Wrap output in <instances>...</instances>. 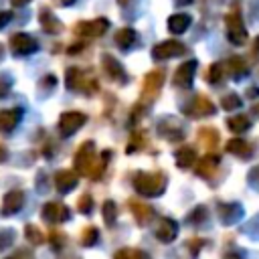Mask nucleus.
Listing matches in <instances>:
<instances>
[{"label": "nucleus", "mask_w": 259, "mask_h": 259, "mask_svg": "<svg viewBox=\"0 0 259 259\" xmlns=\"http://www.w3.org/2000/svg\"><path fill=\"white\" fill-rule=\"evenodd\" d=\"M190 22H192L190 14L176 12V14H172V16L168 18V30L174 32V34H180V32H184V30L190 26Z\"/></svg>", "instance_id": "obj_23"}, {"label": "nucleus", "mask_w": 259, "mask_h": 259, "mask_svg": "<svg viewBox=\"0 0 259 259\" xmlns=\"http://www.w3.org/2000/svg\"><path fill=\"white\" fill-rule=\"evenodd\" d=\"M49 241H51V247H53V249H63L65 243H67V235H65L63 231L53 229L51 235H49Z\"/></svg>", "instance_id": "obj_36"}, {"label": "nucleus", "mask_w": 259, "mask_h": 259, "mask_svg": "<svg viewBox=\"0 0 259 259\" xmlns=\"http://www.w3.org/2000/svg\"><path fill=\"white\" fill-rule=\"evenodd\" d=\"M4 158H6V150H4V148H2V146H0V162H2V160H4Z\"/></svg>", "instance_id": "obj_49"}, {"label": "nucleus", "mask_w": 259, "mask_h": 259, "mask_svg": "<svg viewBox=\"0 0 259 259\" xmlns=\"http://www.w3.org/2000/svg\"><path fill=\"white\" fill-rule=\"evenodd\" d=\"M208 83H212V85H217V83H221L223 81V77H225V65L223 63H212L210 67H208Z\"/></svg>", "instance_id": "obj_31"}, {"label": "nucleus", "mask_w": 259, "mask_h": 259, "mask_svg": "<svg viewBox=\"0 0 259 259\" xmlns=\"http://www.w3.org/2000/svg\"><path fill=\"white\" fill-rule=\"evenodd\" d=\"M93 164H95V148H93V142H83V144L79 146V150L75 152L73 166H75L77 174L89 176Z\"/></svg>", "instance_id": "obj_3"}, {"label": "nucleus", "mask_w": 259, "mask_h": 259, "mask_svg": "<svg viewBox=\"0 0 259 259\" xmlns=\"http://www.w3.org/2000/svg\"><path fill=\"white\" fill-rule=\"evenodd\" d=\"M117 2H119V4H127L130 0H117Z\"/></svg>", "instance_id": "obj_52"}, {"label": "nucleus", "mask_w": 259, "mask_h": 259, "mask_svg": "<svg viewBox=\"0 0 259 259\" xmlns=\"http://www.w3.org/2000/svg\"><path fill=\"white\" fill-rule=\"evenodd\" d=\"M176 235H178V225H176V221L170 219V217H162V219L158 221V227H156V237H158L160 241H164V243H170V241L176 239Z\"/></svg>", "instance_id": "obj_14"}, {"label": "nucleus", "mask_w": 259, "mask_h": 259, "mask_svg": "<svg viewBox=\"0 0 259 259\" xmlns=\"http://www.w3.org/2000/svg\"><path fill=\"white\" fill-rule=\"evenodd\" d=\"M188 247H190L192 255H196V253H198V249L202 247V241H200V239H192V241H188Z\"/></svg>", "instance_id": "obj_44"}, {"label": "nucleus", "mask_w": 259, "mask_h": 259, "mask_svg": "<svg viewBox=\"0 0 259 259\" xmlns=\"http://www.w3.org/2000/svg\"><path fill=\"white\" fill-rule=\"evenodd\" d=\"M225 26H227V36H229L231 42L243 45V42L247 40V28H245V24H243L239 6H235V8L225 16Z\"/></svg>", "instance_id": "obj_2"}, {"label": "nucleus", "mask_w": 259, "mask_h": 259, "mask_svg": "<svg viewBox=\"0 0 259 259\" xmlns=\"http://www.w3.org/2000/svg\"><path fill=\"white\" fill-rule=\"evenodd\" d=\"M174 160H176V166L178 168H190L196 162V150L190 148V146H182V148L176 150Z\"/></svg>", "instance_id": "obj_24"}, {"label": "nucleus", "mask_w": 259, "mask_h": 259, "mask_svg": "<svg viewBox=\"0 0 259 259\" xmlns=\"http://www.w3.org/2000/svg\"><path fill=\"white\" fill-rule=\"evenodd\" d=\"M55 2H59L61 6H69V4H73L75 0H55Z\"/></svg>", "instance_id": "obj_47"}, {"label": "nucleus", "mask_w": 259, "mask_h": 259, "mask_svg": "<svg viewBox=\"0 0 259 259\" xmlns=\"http://www.w3.org/2000/svg\"><path fill=\"white\" fill-rule=\"evenodd\" d=\"M214 103L206 97V95H196L194 99H192V103L186 107V113L190 115V117H202V115H212L214 113Z\"/></svg>", "instance_id": "obj_10"}, {"label": "nucleus", "mask_w": 259, "mask_h": 259, "mask_svg": "<svg viewBox=\"0 0 259 259\" xmlns=\"http://www.w3.org/2000/svg\"><path fill=\"white\" fill-rule=\"evenodd\" d=\"M115 257L117 259H125V257H148L144 251H140V249H121V251H115Z\"/></svg>", "instance_id": "obj_38"}, {"label": "nucleus", "mask_w": 259, "mask_h": 259, "mask_svg": "<svg viewBox=\"0 0 259 259\" xmlns=\"http://www.w3.org/2000/svg\"><path fill=\"white\" fill-rule=\"evenodd\" d=\"M109 28V20L107 18H95V20H81L75 24V32L89 36V38H97L101 36L105 30Z\"/></svg>", "instance_id": "obj_8"}, {"label": "nucleus", "mask_w": 259, "mask_h": 259, "mask_svg": "<svg viewBox=\"0 0 259 259\" xmlns=\"http://www.w3.org/2000/svg\"><path fill=\"white\" fill-rule=\"evenodd\" d=\"M91 208H93V198H91L89 192H83L79 196V200H77V210L83 212V214H87V212H91Z\"/></svg>", "instance_id": "obj_37"}, {"label": "nucleus", "mask_w": 259, "mask_h": 259, "mask_svg": "<svg viewBox=\"0 0 259 259\" xmlns=\"http://www.w3.org/2000/svg\"><path fill=\"white\" fill-rule=\"evenodd\" d=\"M164 85V71L162 69H152L148 71V75L144 77V89H142V99L144 101H152L158 97L160 89Z\"/></svg>", "instance_id": "obj_5"}, {"label": "nucleus", "mask_w": 259, "mask_h": 259, "mask_svg": "<svg viewBox=\"0 0 259 259\" xmlns=\"http://www.w3.org/2000/svg\"><path fill=\"white\" fill-rule=\"evenodd\" d=\"M253 111H255V113H257V115H259V103H257V105H255V107H253Z\"/></svg>", "instance_id": "obj_51"}, {"label": "nucleus", "mask_w": 259, "mask_h": 259, "mask_svg": "<svg viewBox=\"0 0 259 259\" xmlns=\"http://www.w3.org/2000/svg\"><path fill=\"white\" fill-rule=\"evenodd\" d=\"M20 115H22V109L20 107H14V109H4L0 111V132L2 134H8L12 132L18 121H20Z\"/></svg>", "instance_id": "obj_20"}, {"label": "nucleus", "mask_w": 259, "mask_h": 259, "mask_svg": "<svg viewBox=\"0 0 259 259\" xmlns=\"http://www.w3.org/2000/svg\"><path fill=\"white\" fill-rule=\"evenodd\" d=\"M97 237H99V233H97L95 227H85L81 231V245L83 247H89V245H93L97 241Z\"/></svg>", "instance_id": "obj_35"}, {"label": "nucleus", "mask_w": 259, "mask_h": 259, "mask_svg": "<svg viewBox=\"0 0 259 259\" xmlns=\"http://www.w3.org/2000/svg\"><path fill=\"white\" fill-rule=\"evenodd\" d=\"M249 184L259 188V166H253L251 172H249Z\"/></svg>", "instance_id": "obj_43"}, {"label": "nucleus", "mask_w": 259, "mask_h": 259, "mask_svg": "<svg viewBox=\"0 0 259 259\" xmlns=\"http://www.w3.org/2000/svg\"><path fill=\"white\" fill-rule=\"evenodd\" d=\"M198 142H200L204 148L212 150L214 146H219V132H217L214 127H200V130H198Z\"/></svg>", "instance_id": "obj_28"}, {"label": "nucleus", "mask_w": 259, "mask_h": 259, "mask_svg": "<svg viewBox=\"0 0 259 259\" xmlns=\"http://www.w3.org/2000/svg\"><path fill=\"white\" fill-rule=\"evenodd\" d=\"M12 241H14V231L12 229H2L0 231V251L6 249Z\"/></svg>", "instance_id": "obj_39"}, {"label": "nucleus", "mask_w": 259, "mask_h": 259, "mask_svg": "<svg viewBox=\"0 0 259 259\" xmlns=\"http://www.w3.org/2000/svg\"><path fill=\"white\" fill-rule=\"evenodd\" d=\"M36 49H38V42L26 32H16L10 36V51L14 55H32Z\"/></svg>", "instance_id": "obj_9"}, {"label": "nucleus", "mask_w": 259, "mask_h": 259, "mask_svg": "<svg viewBox=\"0 0 259 259\" xmlns=\"http://www.w3.org/2000/svg\"><path fill=\"white\" fill-rule=\"evenodd\" d=\"M158 132H160V136H164L166 140L174 142V140H180V138H182V123H180L176 117H166V119L160 121Z\"/></svg>", "instance_id": "obj_15"}, {"label": "nucleus", "mask_w": 259, "mask_h": 259, "mask_svg": "<svg viewBox=\"0 0 259 259\" xmlns=\"http://www.w3.org/2000/svg\"><path fill=\"white\" fill-rule=\"evenodd\" d=\"M38 22H40L42 30H45V32H49V34H57V32L63 28V24L57 20V16H53V14H51V10H49V8H42V10L38 12Z\"/></svg>", "instance_id": "obj_22"}, {"label": "nucleus", "mask_w": 259, "mask_h": 259, "mask_svg": "<svg viewBox=\"0 0 259 259\" xmlns=\"http://www.w3.org/2000/svg\"><path fill=\"white\" fill-rule=\"evenodd\" d=\"M10 18H12V14H10L8 10H2V12H0V28H2L4 24H8Z\"/></svg>", "instance_id": "obj_45"}, {"label": "nucleus", "mask_w": 259, "mask_h": 259, "mask_svg": "<svg viewBox=\"0 0 259 259\" xmlns=\"http://www.w3.org/2000/svg\"><path fill=\"white\" fill-rule=\"evenodd\" d=\"M10 87H12L10 77H8V75H4V73H0V99H4V97L8 95Z\"/></svg>", "instance_id": "obj_40"}, {"label": "nucleus", "mask_w": 259, "mask_h": 259, "mask_svg": "<svg viewBox=\"0 0 259 259\" xmlns=\"http://www.w3.org/2000/svg\"><path fill=\"white\" fill-rule=\"evenodd\" d=\"M136 40H138V34H136L134 28H119V30L115 32V42H117L121 49H130V47H134Z\"/></svg>", "instance_id": "obj_29"}, {"label": "nucleus", "mask_w": 259, "mask_h": 259, "mask_svg": "<svg viewBox=\"0 0 259 259\" xmlns=\"http://www.w3.org/2000/svg\"><path fill=\"white\" fill-rule=\"evenodd\" d=\"M69 217H71L69 208L65 204H61V202H47L42 206V219L49 221V223H63Z\"/></svg>", "instance_id": "obj_11"}, {"label": "nucleus", "mask_w": 259, "mask_h": 259, "mask_svg": "<svg viewBox=\"0 0 259 259\" xmlns=\"http://www.w3.org/2000/svg\"><path fill=\"white\" fill-rule=\"evenodd\" d=\"M227 125H229L231 132L243 134V132H247V130L251 127V119H249L247 115H243V113H237V115H231V117L227 119Z\"/></svg>", "instance_id": "obj_27"}, {"label": "nucleus", "mask_w": 259, "mask_h": 259, "mask_svg": "<svg viewBox=\"0 0 259 259\" xmlns=\"http://www.w3.org/2000/svg\"><path fill=\"white\" fill-rule=\"evenodd\" d=\"M107 160H109V152H103V154H101V160L93 164V168H91V172H89V176H91L93 180H99V178H101V174H103V170H105V166H107Z\"/></svg>", "instance_id": "obj_33"}, {"label": "nucleus", "mask_w": 259, "mask_h": 259, "mask_svg": "<svg viewBox=\"0 0 259 259\" xmlns=\"http://www.w3.org/2000/svg\"><path fill=\"white\" fill-rule=\"evenodd\" d=\"M2 55H4V49H2V45H0V57H2Z\"/></svg>", "instance_id": "obj_53"}, {"label": "nucleus", "mask_w": 259, "mask_h": 259, "mask_svg": "<svg viewBox=\"0 0 259 259\" xmlns=\"http://www.w3.org/2000/svg\"><path fill=\"white\" fill-rule=\"evenodd\" d=\"M101 63H103V71H105V75H107L109 79L119 81V83L125 79V71H123V67L119 65V61H117L115 57L103 55V57H101Z\"/></svg>", "instance_id": "obj_17"}, {"label": "nucleus", "mask_w": 259, "mask_h": 259, "mask_svg": "<svg viewBox=\"0 0 259 259\" xmlns=\"http://www.w3.org/2000/svg\"><path fill=\"white\" fill-rule=\"evenodd\" d=\"M176 2H178V4H190L192 0H176Z\"/></svg>", "instance_id": "obj_50"}, {"label": "nucleus", "mask_w": 259, "mask_h": 259, "mask_svg": "<svg viewBox=\"0 0 259 259\" xmlns=\"http://www.w3.org/2000/svg\"><path fill=\"white\" fill-rule=\"evenodd\" d=\"M221 107L227 109V111H235V109L241 107V97L235 95V93H229V95H225V97L221 99Z\"/></svg>", "instance_id": "obj_34"}, {"label": "nucleus", "mask_w": 259, "mask_h": 259, "mask_svg": "<svg viewBox=\"0 0 259 259\" xmlns=\"http://www.w3.org/2000/svg\"><path fill=\"white\" fill-rule=\"evenodd\" d=\"M67 87L69 89H77V91H83V93H95L97 91V81L93 77H87L81 69H67Z\"/></svg>", "instance_id": "obj_4"}, {"label": "nucleus", "mask_w": 259, "mask_h": 259, "mask_svg": "<svg viewBox=\"0 0 259 259\" xmlns=\"http://www.w3.org/2000/svg\"><path fill=\"white\" fill-rule=\"evenodd\" d=\"M227 152L235 154V156H241V158H249L253 154V146L241 138H235V140H229L227 142Z\"/></svg>", "instance_id": "obj_26"}, {"label": "nucleus", "mask_w": 259, "mask_h": 259, "mask_svg": "<svg viewBox=\"0 0 259 259\" xmlns=\"http://www.w3.org/2000/svg\"><path fill=\"white\" fill-rule=\"evenodd\" d=\"M142 144H144V136L142 134H134L132 140H130V144H127V152L132 154L136 150H142Z\"/></svg>", "instance_id": "obj_41"}, {"label": "nucleus", "mask_w": 259, "mask_h": 259, "mask_svg": "<svg viewBox=\"0 0 259 259\" xmlns=\"http://www.w3.org/2000/svg\"><path fill=\"white\" fill-rule=\"evenodd\" d=\"M241 217H243V208H241L239 202H223V204H219V219L225 225H233Z\"/></svg>", "instance_id": "obj_18"}, {"label": "nucleus", "mask_w": 259, "mask_h": 259, "mask_svg": "<svg viewBox=\"0 0 259 259\" xmlns=\"http://www.w3.org/2000/svg\"><path fill=\"white\" fill-rule=\"evenodd\" d=\"M28 2H30V0H12L14 6H22V4H28Z\"/></svg>", "instance_id": "obj_48"}, {"label": "nucleus", "mask_w": 259, "mask_h": 259, "mask_svg": "<svg viewBox=\"0 0 259 259\" xmlns=\"http://www.w3.org/2000/svg\"><path fill=\"white\" fill-rule=\"evenodd\" d=\"M22 204H24V192L22 190H10L2 198V214L4 217L14 214L22 208Z\"/></svg>", "instance_id": "obj_12"}, {"label": "nucleus", "mask_w": 259, "mask_h": 259, "mask_svg": "<svg viewBox=\"0 0 259 259\" xmlns=\"http://www.w3.org/2000/svg\"><path fill=\"white\" fill-rule=\"evenodd\" d=\"M194 73H196V61H186L176 69L172 81H174L176 87H188L194 79Z\"/></svg>", "instance_id": "obj_13"}, {"label": "nucleus", "mask_w": 259, "mask_h": 259, "mask_svg": "<svg viewBox=\"0 0 259 259\" xmlns=\"http://www.w3.org/2000/svg\"><path fill=\"white\" fill-rule=\"evenodd\" d=\"M115 219H117V206L113 200H105L103 202V221L105 225H115Z\"/></svg>", "instance_id": "obj_32"}, {"label": "nucleus", "mask_w": 259, "mask_h": 259, "mask_svg": "<svg viewBox=\"0 0 259 259\" xmlns=\"http://www.w3.org/2000/svg\"><path fill=\"white\" fill-rule=\"evenodd\" d=\"M85 121H87V115L85 113H81V111H65L59 117V132L65 138L67 136H73Z\"/></svg>", "instance_id": "obj_7"}, {"label": "nucleus", "mask_w": 259, "mask_h": 259, "mask_svg": "<svg viewBox=\"0 0 259 259\" xmlns=\"http://www.w3.org/2000/svg\"><path fill=\"white\" fill-rule=\"evenodd\" d=\"M219 162H221L219 154H206V156H202V160H198V164H196V176L208 180L214 174V170L219 168Z\"/></svg>", "instance_id": "obj_16"}, {"label": "nucleus", "mask_w": 259, "mask_h": 259, "mask_svg": "<svg viewBox=\"0 0 259 259\" xmlns=\"http://www.w3.org/2000/svg\"><path fill=\"white\" fill-rule=\"evenodd\" d=\"M225 69H227V73H229L231 77H235V79L249 73V65H247V61H245L243 57H231V59L225 63Z\"/></svg>", "instance_id": "obj_25"}, {"label": "nucleus", "mask_w": 259, "mask_h": 259, "mask_svg": "<svg viewBox=\"0 0 259 259\" xmlns=\"http://www.w3.org/2000/svg\"><path fill=\"white\" fill-rule=\"evenodd\" d=\"M55 186L59 192H69L77 186V172L73 170H59L55 174Z\"/></svg>", "instance_id": "obj_21"}, {"label": "nucleus", "mask_w": 259, "mask_h": 259, "mask_svg": "<svg viewBox=\"0 0 259 259\" xmlns=\"http://www.w3.org/2000/svg\"><path fill=\"white\" fill-rule=\"evenodd\" d=\"M81 49H83V45H81V42H79V45H71V47H69V53L73 55V53H79Z\"/></svg>", "instance_id": "obj_46"}, {"label": "nucleus", "mask_w": 259, "mask_h": 259, "mask_svg": "<svg viewBox=\"0 0 259 259\" xmlns=\"http://www.w3.org/2000/svg\"><path fill=\"white\" fill-rule=\"evenodd\" d=\"M24 237H26V241H28L30 245H40V243H45V237H42L40 229L34 227V225H26V227H24Z\"/></svg>", "instance_id": "obj_30"}, {"label": "nucleus", "mask_w": 259, "mask_h": 259, "mask_svg": "<svg viewBox=\"0 0 259 259\" xmlns=\"http://www.w3.org/2000/svg\"><path fill=\"white\" fill-rule=\"evenodd\" d=\"M127 204H130L132 214H134V219L138 221V225H148V223L154 219V208H152V206H148V204H144V202H140V200H136V198H132Z\"/></svg>", "instance_id": "obj_19"}, {"label": "nucleus", "mask_w": 259, "mask_h": 259, "mask_svg": "<svg viewBox=\"0 0 259 259\" xmlns=\"http://www.w3.org/2000/svg\"><path fill=\"white\" fill-rule=\"evenodd\" d=\"M204 219H206V208H204V206H196V208H194V212L190 214V221H194V223L204 221Z\"/></svg>", "instance_id": "obj_42"}, {"label": "nucleus", "mask_w": 259, "mask_h": 259, "mask_svg": "<svg viewBox=\"0 0 259 259\" xmlns=\"http://www.w3.org/2000/svg\"><path fill=\"white\" fill-rule=\"evenodd\" d=\"M134 188L142 196H160L166 190L164 172H138L134 176Z\"/></svg>", "instance_id": "obj_1"}, {"label": "nucleus", "mask_w": 259, "mask_h": 259, "mask_svg": "<svg viewBox=\"0 0 259 259\" xmlns=\"http://www.w3.org/2000/svg\"><path fill=\"white\" fill-rule=\"evenodd\" d=\"M186 53V45L180 40H162L152 49V57L158 61H166V59H174Z\"/></svg>", "instance_id": "obj_6"}]
</instances>
